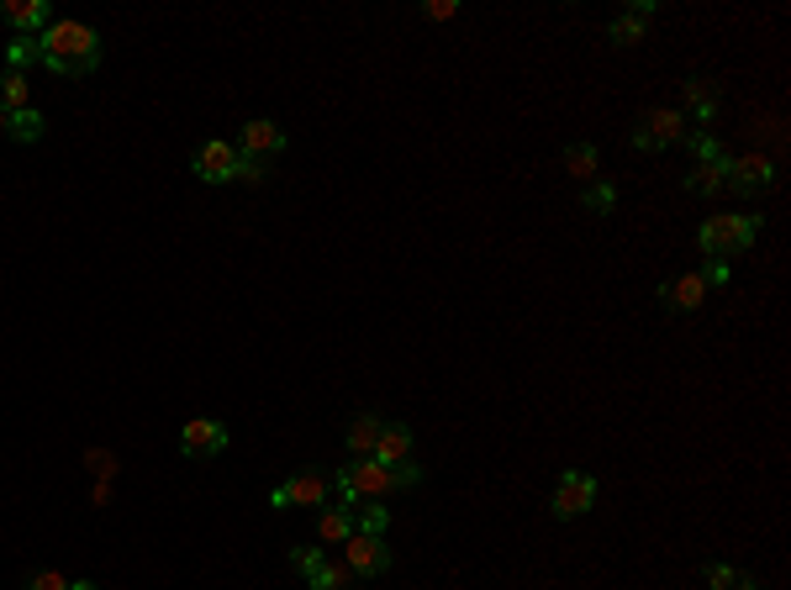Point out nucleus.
Masks as SVG:
<instances>
[{
	"label": "nucleus",
	"instance_id": "nucleus-8",
	"mask_svg": "<svg viewBox=\"0 0 791 590\" xmlns=\"http://www.w3.org/2000/svg\"><path fill=\"white\" fill-rule=\"evenodd\" d=\"M681 138V111H649V117L628 132V143L639 148V153H660L665 143Z\"/></svg>",
	"mask_w": 791,
	"mask_h": 590
},
{
	"label": "nucleus",
	"instance_id": "nucleus-27",
	"mask_svg": "<svg viewBox=\"0 0 791 590\" xmlns=\"http://www.w3.org/2000/svg\"><path fill=\"white\" fill-rule=\"evenodd\" d=\"M264 175H270V169H264V158H248V153H238V179H244V185H259Z\"/></svg>",
	"mask_w": 791,
	"mask_h": 590
},
{
	"label": "nucleus",
	"instance_id": "nucleus-21",
	"mask_svg": "<svg viewBox=\"0 0 791 590\" xmlns=\"http://www.w3.org/2000/svg\"><path fill=\"white\" fill-rule=\"evenodd\" d=\"M565 169L576 179H597V148L591 143H570L565 148Z\"/></svg>",
	"mask_w": 791,
	"mask_h": 590
},
{
	"label": "nucleus",
	"instance_id": "nucleus-2",
	"mask_svg": "<svg viewBox=\"0 0 791 590\" xmlns=\"http://www.w3.org/2000/svg\"><path fill=\"white\" fill-rule=\"evenodd\" d=\"M755 237H760V222H755V216L718 211V216H707V222H701L697 243H701V253H707V259H723V264H729L733 253H749V248H755Z\"/></svg>",
	"mask_w": 791,
	"mask_h": 590
},
{
	"label": "nucleus",
	"instance_id": "nucleus-1",
	"mask_svg": "<svg viewBox=\"0 0 791 590\" xmlns=\"http://www.w3.org/2000/svg\"><path fill=\"white\" fill-rule=\"evenodd\" d=\"M37 48H43V69L69 74V80H85L101 63V32L85 27V22H59L54 16V27L37 32Z\"/></svg>",
	"mask_w": 791,
	"mask_h": 590
},
{
	"label": "nucleus",
	"instance_id": "nucleus-33",
	"mask_svg": "<svg viewBox=\"0 0 791 590\" xmlns=\"http://www.w3.org/2000/svg\"><path fill=\"white\" fill-rule=\"evenodd\" d=\"M69 590H101L95 580H69Z\"/></svg>",
	"mask_w": 791,
	"mask_h": 590
},
{
	"label": "nucleus",
	"instance_id": "nucleus-19",
	"mask_svg": "<svg viewBox=\"0 0 791 590\" xmlns=\"http://www.w3.org/2000/svg\"><path fill=\"white\" fill-rule=\"evenodd\" d=\"M306 580H311V590H349L354 586V569H349V564H317V569H311V575H306Z\"/></svg>",
	"mask_w": 791,
	"mask_h": 590
},
{
	"label": "nucleus",
	"instance_id": "nucleus-34",
	"mask_svg": "<svg viewBox=\"0 0 791 590\" xmlns=\"http://www.w3.org/2000/svg\"><path fill=\"white\" fill-rule=\"evenodd\" d=\"M733 590H760V586H755V580H744V575H739V580H733Z\"/></svg>",
	"mask_w": 791,
	"mask_h": 590
},
{
	"label": "nucleus",
	"instance_id": "nucleus-28",
	"mask_svg": "<svg viewBox=\"0 0 791 590\" xmlns=\"http://www.w3.org/2000/svg\"><path fill=\"white\" fill-rule=\"evenodd\" d=\"M701 575H707V586H712V590H733V580H739V575H733L729 564H707Z\"/></svg>",
	"mask_w": 791,
	"mask_h": 590
},
{
	"label": "nucleus",
	"instance_id": "nucleus-14",
	"mask_svg": "<svg viewBox=\"0 0 791 590\" xmlns=\"http://www.w3.org/2000/svg\"><path fill=\"white\" fill-rule=\"evenodd\" d=\"M660 295H665V311H697L701 300H707V285H701V274H681Z\"/></svg>",
	"mask_w": 791,
	"mask_h": 590
},
{
	"label": "nucleus",
	"instance_id": "nucleus-7",
	"mask_svg": "<svg viewBox=\"0 0 791 590\" xmlns=\"http://www.w3.org/2000/svg\"><path fill=\"white\" fill-rule=\"evenodd\" d=\"M227 448V427L212 422V416H196V422H185L180 433V453L185 459H216Z\"/></svg>",
	"mask_w": 791,
	"mask_h": 590
},
{
	"label": "nucleus",
	"instance_id": "nucleus-16",
	"mask_svg": "<svg viewBox=\"0 0 791 590\" xmlns=\"http://www.w3.org/2000/svg\"><path fill=\"white\" fill-rule=\"evenodd\" d=\"M317 538L343 548V543L354 538V511H343V506H322V511H317Z\"/></svg>",
	"mask_w": 791,
	"mask_h": 590
},
{
	"label": "nucleus",
	"instance_id": "nucleus-6",
	"mask_svg": "<svg viewBox=\"0 0 791 590\" xmlns=\"http://www.w3.org/2000/svg\"><path fill=\"white\" fill-rule=\"evenodd\" d=\"M591 502H597V480L580 470H565L559 474V485H554V517L559 522H570V517H580V511H591Z\"/></svg>",
	"mask_w": 791,
	"mask_h": 590
},
{
	"label": "nucleus",
	"instance_id": "nucleus-10",
	"mask_svg": "<svg viewBox=\"0 0 791 590\" xmlns=\"http://www.w3.org/2000/svg\"><path fill=\"white\" fill-rule=\"evenodd\" d=\"M776 179V169L765 164V158H729V175H723V185H729L733 196H755V190H765Z\"/></svg>",
	"mask_w": 791,
	"mask_h": 590
},
{
	"label": "nucleus",
	"instance_id": "nucleus-15",
	"mask_svg": "<svg viewBox=\"0 0 791 590\" xmlns=\"http://www.w3.org/2000/svg\"><path fill=\"white\" fill-rule=\"evenodd\" d=\"M380 427H386V422H380L375 412L354 416V422H349V453H354V459H369V453H375V442H380Z\"/></svg>",
	"mask_w": 791,
	"mask_h": 590
},
{
	"label": "nucleus",
	"instance_id": "nucleus-25",
	"mask_svg": "<svg viewBox=\"0 0 791 590\" xmlns=\"http://www.w3.org/2000/svg\"><path fill=\"white\" fill-rule=\"evenodd\" d=\"M5 59H11V69H27V63H43V48H37V37H16L5 48Z\"/></svg>",
	"mask_w": 791,
	"mask_h": 590
},
{
	"label": "nucleus",
	"instance_id": "nucleus-3",
	"mask_svg": "<svg viewBox=\"0 0 791 590\" xmlns=\"http://www.w3.org/2000/svg\"><path fill=\"white\" fill-rule=\"evenodd\" d=\"M343 564L354 569V580H380V575L391 569V548H386V538L354 532V538L343 543Z\"/></svg>",
	"mask_w": 791,
	"mask_h": 590
},
{
	"label": "nucleus",
	"instance_id": "nucleus-22",
	"mask_svg": "<svg viewBox=\"0 0 791 590\" xmlns=\"http://www.w3.org/2000/svg\"><path fill=\"white\" fill-rule=\"evenodd\" d=\"M5 132H11V138H16V143H37V138H43V111H16V117L5 121Z\"/></svg>",
	"mask_w": 791,
	"mask_h": 590
},
{
	"label": "nucleus",
	"instance_id": "nucleus-5",
	"mask_svg": "<svg viewBox=\"0 0 791 590\" xmlns=\"http://www.w3.org/2000/svg\"><path fill=\"white\" fill-rule=\"evenodd\" d=\"M190 175L206 179V185H227V179H238V148L212 138V143L196 148V158H190Z\"/></svg>",
	"mask_w": 791,
	"mask_h": 590
},
{
	"label": "nucleus",
	"instance_id": "nucleus-20",
	"mask_svg": "<svg viewBox=\"0 0 791 590\" xmlns=\"http://www.w3.org/2000/svg\"><path fill=\"white\" fill-rule=\"evenodd\" d=\"M723 175H729V158L723 164H697L692 179H686V190L692 196H712V190H723Z\"/></svg>",
	"mask_w": 791,
	"mask_h": 590
},
{
	"label": "nucleus",
	"instance_id": "nucleus-12",
	"mask_svg": "<svg viewBox=\"0 0 791 590\" xmlns=\"http://www.w3.org/2000/svg\"><path fill=\"white\" fill-rule=\"evenodd\" d=\"M654 11H660L654 0H639V5H628L623 16H612L607 37H612V43H617V48H634V43H644V22H649Z\"/></svg>",
	"mask_w": 791,
	"mask_h": 590
},
{
	"label": "nucleus",
	"instance_id": "nucleus-13",
	"mask_svg": "<svg viewBox=\"0 0 791 590\" xmlns=\"http://www.w3.org/2000/svg\"><path fill=\"white\" fill-rule=\"evenodd\" d=\"M369 459H380V464H412V427H406V422H386Z\"/></svg>",
	"mask_w": 791,
	"mask_h": 590
},
{
	"label": "nucleus",
	"instance_id": "nucleus-26",
	"mask_svg": "<svg viewBox=\"0 0 791 590\" xmlns=\"http://www.w3.org/2000/svg\"><path fill=\"white\" fill-rule=\"evenodd\" d=\"M692 153H697V164H723V158H729L712 132H692Z\"/></svg>",
	"mask_w": 791,
	"mask_h": 590
},
{
	"label": "nucleus",
	"instance_id": "nucleus-31",
	"mask_svg": "<svg viewBox=\"0 0 791 590\" xmlns=\"http://www.w3.org/2000/svg\"><path fill=\"white\" fill-rule=\"evenodd\" d=\"M27 590H69V580H63L59 569H43V575H32Z\"/></svg>",
	"mask_w": 791,
	"mask_h": 590
},
{
	"label": "nucleus",
	"instance_id": "nucleus-29",
	"mask_svg": "<svg viewBox=\"0 0 791 590\" xmlns=\"http://www.w3.org/2000/svg\"><path fill=\"white\" fill-rule=\"evenodd\" d=\"M701 285H707V291H712V285H729V264H723V259H707V264H701Z\"/></svg>",
	"mask_w": 791,
	"mask_h": 590
},
{
	"label": "nucleus",
	"instance_id": "nucleus-32",
	"mask_svg": "<svg viewBox=\"0 0 791 590\" xmlns=\"http://www.w3.org/2000/svg\"><path fill=\"white\" fill-rule=\"evenodd\" d=\"M427 16H433V22H444V16H454V0H433V5H427Z\"/></svg>",
	"mask_w": 791,
	"mask_h": 590
},
{
	"label": "nucleus",
	"instance_id": "nucleus-24",
	"mask_svg": "<svg viewBox=\"0 0 791 590\" xmlns=\"http://www.w3.org/2000/svg\"><path fill=\"white\" fill-rule=\"evenodd\" d=\"M386 528H391V511H386V506H359V522H354V532L386 538Z\"/></svg>",
	"mask_w": 791,
	"mask_h": 590
},
{
	"label": "nucleus",
	"instance_id": "nucleus-17",
	"mask_svg": "<svg viewBox=\"0 0 791 590\" xmlns=\"http://www.w3.org/2000/svg\"><path fill=\"white\" fill-rule=\"evenodd\" d=\"M27 106H32L27 74H22V69H5V74H0V111L16 117V111H27Z\"/></svg>",
	"mask_w": 791,
	"mask_h": 590
},
{
	"label": "nucleus",
	"instance_id": "nucleus-35",
	"mask_svg": "<svg viewBox=\"0 0 791 590\" xmlns=\"http://www.w3.org/2000/svg\"><path fill=\"white\" fill-rule=\"evenodd\" d=\"M5 121H11V117H5V111H0V132H5Z\"/></svg>",
	"mask_w": 791,
	"mask_h": 590
},
{
	"label": "nucleus",
	"instance_id": "nucleus-9",
	"mask_svg": "<svg viewBox=\"0 0 791 590\" xmlns=\"http://www.w3.org/2000/svg\"><path fill=\"white\" fill-rule=\"evenodd\" d=\"M0 22H11L22 37H32V32L54 27V5L48 0H0Z\"/></svg>",
	"mask_w": 791,
	"mask_h": 590
},
{
	"label": "nucleus",
	"instance_id": "nucleus-18",
	"mask_svg": "<svg viewBox=\"0 0 791 590\" xmlns=\"http://www.w3.org/2000/svg\"><path fill=\"white\" fill-rule=\"evenodd\" d=\"M686 106H692L697 121L718 117V90H712V80H686Z\"/></svg>",
	"mask_w": 791,
	"mask_h": 590
},
{
	"label": "nucleus",
	"instance_id": "nucleus-23",
	"mask_svg": "<svg viewBox=\"0 0 791 590\" xmlns=\"http://www.w3.org/2000/svg\"><path fill=\"white\" fill-rule=\"evenodd\" d=\"M580 206L591 211V216H607V211L617 206V190H612V185H602V179H591V185H586V196H580Z\"/></svg>",
	"mask_w": 791,
	"mask_h": 590
},
{
	"label": "nucleus",
	"instance_id": "nucleus-11",
	"mask_svg": "<svg viewBox=\"0 0 791 590\" xmlns=\"http://www.w3.org/2000/svg\"><path fill=\"white\" fill-rule=\"evenodd\" d=\"M285 148V132H280V121H270V117H253L244 127V148L238 153H248V158H274Z\"/></svg>",
	"mask_w": 791,
	"mask_h": 590
},
{
	"label": "nucleus",
	"instance_id": "nucleus-30",
	"mask_svg": "<svg viewBox=\"0 0 791 590\" xmlns=\"http://www.w3.org/2000/svg\"><path fill=\"white\" fill-rule=\"evenodd\" d=\"M322 564V548H291V569H302V575H311Z\"/></svg>",
	"mask_w": 791,
	"mask_h": 590
},
{
	"label": "nucleus",
	"instance_id": "nucleus-4",
	"mask_svg": "<svg viewBox=\"0 0 791 590\" xmlns=\"http://www.w3.org/2000/svg\"><path fill=\"white\" fill-rule=\"evenodd\" d=\"M270 506H333V480L328 474H296V480H285V485H274L270 491Z\"/></svg>",
	"mask_w": 791,
	"mask_h": 590
}]
</instances>
